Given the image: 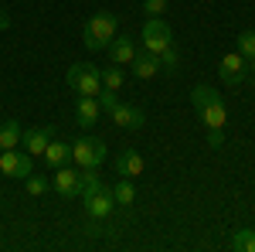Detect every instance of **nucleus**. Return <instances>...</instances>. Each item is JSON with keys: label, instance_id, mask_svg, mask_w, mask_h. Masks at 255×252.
I'll return each mask as SVG.
<instances>
[{"label": "nucleus", "instance_id": "nucleus-1", "mask_svg": "<svg viewBox=\"0 0 255 252\" xmlns=\"http://www.w3.org/2000/svg\"><path fill=\"white\" fill-rule=\"evenodd\" d=\"M116 14H109V10H96L92 17L85 20V31H82V38H85V48L89 51H102V48H109V41L116 38Z\"/></svg>", "mask_w": 255, "mask_h": 252}, {"label": "nucleus", "instance_id": "nucleus-2", "mask_svg": "<svg viewBox=\"0 0 255 252\" xmlns=\"http://www.w3.org/2000/svg\"><path fill=\"white\" fill-rule=\"evenodd\" d=\"M72 157L82 171H99L106 164V143L102 140H92V136H79L72 143Z\"/></svg>", "mask_w": 255, "mask_h": 252}, {"label": "nucleus", "instance_id": "nucleus-3", "mask_svg": "<svg viewBox=\"0 0 255 252\" xmlns=\"http://www.w3.org/2000/svg\"><path fill=\"white\" fill-rule=\"evenodd\" d=\"M68 85L79 96H99L102 92V78H99L96 65H72L68 68Z\"/></svg>", "mask_w": 255, "mask_h": 252}, {"label": "nucleus", "instance_id": "nucleus-4", "mask_svg": "<svg viewBox=\"0 0 255 252\" xmlns=\"http://www.w3.org/2000/svg\"><path fill=\"white\" fill-rule=\"evenodd\" d=\"M170 44H174V34H170V27L163 24V17L146 20V27H143V48L153 51V55H160V51L170 48Z\"/></svg>", "mask_w": 255, "mask_h": 252}, {"label": "nucleus", "instance_id": "nucleus-5", "mask_svg": "<svg viewBox=\"0 0 255 252\" xmlns=\"http://www.w3.org/2000/svg\"><path fill=\"white\" fill-rule=\"evenodd\" d=\"M0 171L7 177H14V181H24L27 174H34V167H31V154H24V150H0Z\"/></svg>", "mask_w": 255, "mask_h": 252}, {"label": "nucleus", "instance_id": "nucleus-6", "mask_svg": "<svg viewBox=\"0 0 255 252\" xmlns=\"http://www.w3.org/2000/svg\"><path fill=\"white\" fill-rule=\"evenodd\" d=\"M82 208H85V215H89L92 222H102V218H109V212L116 208V201H113V191H109V188H102V191H96V194H85V198H82Z\"/></svg>", "mask_w": 255, "mask_h": 252}, {"label": "nucleus", "instance_id": "nucleus-7", "mask_svg": "<svg viewBox=\"0 0 255 252\" xmlns=\"http://www.w3.org/2000/svg\"><path fill=\"white\" fill-rule=\"evenodd\" d=\"M55 191L61 198H82V174L61 164L58 171H55Z\"/></svg>", "mask_w": 255, "mask_h": 252}, {"label": "nucleus", "instance_id": "nucleus-8", "mask_svg": "<svg viewBox=\"0 0 255 252\" xmlns=\"http://www.w3.org/2000/svg\"><path fill=\"white\" fill-rule=\"evenodd\" d=\"M245 58L238 55V51H232V55H225V58L218 61V75H221V82L225 85H238L242 82V75H245Z\"/></svg>", "mask_w": 255, "mask_h": 252}, {"label": "nucleus", "instance_id": "nucleus-9", "mask_svg": "<svg viewBox=\"0 0 255 252\" xmlns=\"http://www.w3.org/2000/svg\"><path fill=\"white\" fill-rule=\"evenodd\" d=\"M109 116H113V123H116L119 130H139V126L146 123V113H143L139 106H123V102H119Z\"/></svg>", "mask_w": 255, "mask_h": 252}, {"label": "nucleus", "instance_id": "nucleus-10", "mask_svg": "<svg viewBox=\"0 0 255 252\" xmlns=\"http://www.w3.org/2000/svg\"><path fill=\"white\" fill-rule=\"evenodd\" d=\"M75 116H79V126H96L99 116H102V106H99L96 96H79V102H75Z\"/></svg>", "mask_w": 255, "mask_h": 252}, {"label": "nucleus", "instance_id": "nucleus-11", "mask_svg": "<svg viewBox=\"0 0 255 252\" xmlns=\"http://www.w3.org/2000/svg\"><path fill=\"white\" fill-rule=\"evenodd\" d=\"M20 143L27 147V154H31V157H41V154H44V147L51 143V126H34V130H24Z\"/></svg>", "mask_w": 255, "mask_h": 252}, {"label": "nucleus", "instance_id": "nucleus-12", "mask_svg": "<svg viewBox=\"0 0 255 252\" xmlns=\"http://www.w3.org/2000/svg\"><path fill=\"white\" fill-rule=\"evenodd\" d=\"M129 68H133V75L136 78H153L160 72V55H153V51H136V58L129 61Z\"/></svg>", "mask_w": 255, "mask_h": 252}, {"label": "nucleus", "instance_id": "nucleus-13", "mask_svg": "<svg viewBox=\"0 0 255 252\" xmlns=\"http://www.w3.org/2000/svg\"><path fill=\"white\" fill-rule=\"evenodd\" d=\"M143 167H146V164H143V157H139L136 150H123V154L116 157V174L119 177H129V181H133V177L143 174Z\"/></svg>", "mask_w": 255, "mask_h": 252}, {"label": "nucleus", "instance_id": "nucleus-14", "mask_svg": "<svg viewBox=\"0 0 255 252\" xmlns=\"http://www.w3.org/2000/svg\"><path fill=\"white\" fill-rule=\"evenodd\" d=\"M133 58H136L133 38H113L109 41V61H113V65H129Z\"/></svg>", "mask_w": 255, "mask_h": 252}, {"label": "nucleus", "instance_id": "nucleus-15", "mask_svg": "<svg viewBox=\"0 0 255 252\" xmlns=\"http://www.w3.org/2000/svg\"><path fill=\"white\" fill-rule=\"evenodd\" d=\"M20 136H24V130H20L17 119H3V123H0V150L20 147Z\"/></svg>", "mask_w": 255, "mask_h": 252}, {"label": "nucleus", "instance_id": "nucleus-16", "mask_svg": "<svg viewBox=\"0 0 255 252\" xmlns=\"http://www.w3.org/2000/svg\"><path fill=\"white\" fill-rule=\"evenodd\" d=\"M197 113H201V119H204V126H208V130H221V126H225V119H228L225 102H211V106H204V109H197Z\"/></svg>", "mask_w": 255, "mask_h": 252}, {"label": "nucleus", "instance_id": "nucleus-17", "mask_svg": "<svg viewBox=\"0 0 255 252\" xmlns=\"http://www.w3.org/2000/svg\"><path fill=\"white\" fill-rule=\"evenodd\" d=\"M44 160H48V164H51V167H61V164H65V160H68V157H72V143H61V140H51V143H48V147H44Z\"/></svg>", "mask_w": 255, "mask_h": 252}, {"label": "nucleus", "instance_id": "nucleus-18", "mask_svg": "<svg viewBox=\"0 0 255 252\" xmlns=\"http://www.w3.org/2000/svg\"><path fill=\"white\" fill-rule=\"evenodd\" d=\"M113 201H116L119 208H129V205L136 201V188H133L129 177H119V181H116V188H113Z\"/></svg>", "mask_w": 255, "mask_h": 252}, {"label": "nucleus", "instance_id": "nucleus-19", "mask_svg": "<svg viewBox=\"0 0 255 252\" xmlns=\"http://www.w3.org/2000/svg\"><path fill=\"white\" fill-rule=\"evenodd\" d=\"M99 78H102V89H113V92H119V89H123V82H126V75H123V68H119V65L99 68Z\"/></svg>", "mask_w": 255, "mask_h": 252}, {"label": "nucleus", "instance_id": "nucleus-20", "mask_svg": "<svg viewBox=\"0 0 255 252\" xmlns=\"http://www.w3.org/2000/svg\"><path fill=\"white\" fill-rule=\"evenodd\" d=\"M191 102H194L197 109H204V106H211V102H221V96H218L211 85H197L194 92H191Z\"/></svg>", "mask_w": 255, "mask_h": 252}, {"label": "nucleus", "instance_id": "nucleus-21", "mask_svg": "<svg viewBox=\"0 0 255 252\" xmlns=\"http://www.w3.org/2000/svg\"><path fill=\"white\" fill-rule=\"evenodd\" d=\"M232 249H238V252H255V232H252V229H238L235 239H232Z\"/></svg>", "mask_w": 255, "mask_h": 252}, {"label": "nucleus", "instance_id": "nucleus-22", "mask_svg": "<svg viewBox=\"0 0 255 252\" xmlns=\"http://www.w3.org/2000/svg\"><path fill=\"white\" fill-rule=\"evenodd\" d=\"M238 55L245 61L255 55V31H242V34H238Z\"/></svg>", "mask_w": 255, "mask_h": 252}, {"label": "nucleus", "instance_id": "nucleus-23", "mask_svg": "<svg viewBox=\"0 0 255 252\" xmlns=\"http://www.w3.org/2000/svg\"><path fill=\"white\" fill-rule=\"evenodd\" d=\"M24 181H27V194H34V198L48 194V188H51V184H48V177H41V174H27Z\"/></svg>", "mask_w": 255, "mask_h": 252}, {"label": "nucleus", "instance_id": "nucleus-24", "mask_svg": "<svg viewBox=\"0 0 255 252\" xmlns=\"http://www.w3.org/2000/svg\"><path fill=\"white\" fill-rule=\"evenodd\" d=\"M102 188H106V184L99 181V174H96V171L82 174V198H85V194H96V191H102Z\"/></svg>", "mask_w": 255, "mask_h": 252}, {"label": "nucleus", "instance_id": "nucleus-25", "mask_svg": "<svg viewBox=\"0 0 255 252\" xmlns=\"http://www.w3.org/2000/svg\"><path fill=\"white\" fill-rule=\"evenodd\" d=\"M177 48L174 44H170V48H163V51H160V68H163V72H177Z\"/></svg>", "mask_w": 255, "mask_h": 252}, {"label": "nucleus", "instance_id": "nucleus-26", "mask_svg": "<svg viewBox=\"0 0 255 252\" xmlns=\"http://www.w3.org/2000/svg\"><path fill=\"white\" fill-rule=\"evenodd\" d=\"M96 99H99V106H102V113H113V109L119 106V99H116V92H113V89H102Z\"/></svg>", "mask_w": 255, "mask_h": 252}, {"label": "nucleus", "instance_id": "nucleus-27", "mask_svg": "<svg viewBox=\"0 0 255 252\" xmlns=\"http://www.w3.org/2000/svg\"><path fill=\"white\" fill-rule=\"evenodd\" d=\"M143 10H146L150 17H163V10H167V0H143Z\"/></svg>", "mask_w": 255, "mask_h": 252}, {"label": "nucleus", "instance_id": "nucleus-28", "mask_svg": "<svg viewBox=\"0 0 255 252\" xmlns=\"http://www.w3.org/2000/svg\"><path fill=\"white\" fill-rule=\"evenodd\" d=\"M208 147L221 150V147H225V133H221V130H208Z\"/></svg>", "mask_w": 255, "mask_h": 252}, {"label": "nucleus", "instance_id": "nucleus-29", "mask_svg": "<svg viewBox=\"0 0 255 252\" xmlns=\"http://www.w3.org/2000/svg\"><path fill=\"white\" fill-rule=\"evenodd\" d=\"M10 27V17H7V10H0V31H7Z\"/></svg>", "mask_w": 255, "mask_h": 252}, {"label": "nucleus", "instance_id": "nucleus-30", "mask_svg": "<svg viewBox=\"0 0 255 252\" xmlns=\"http://www.w3.org/2000/svg\"><path fill=\"white\" fill-rule=\"evenodd\" d=\"M245 65H249V68H252V72H255V55H252V58H249V61H245Z\"/></svg>", "mask_w": 255, "mask_h": 252}]
</instances>
